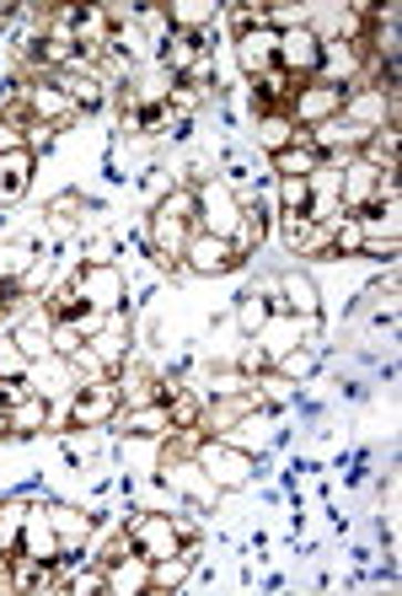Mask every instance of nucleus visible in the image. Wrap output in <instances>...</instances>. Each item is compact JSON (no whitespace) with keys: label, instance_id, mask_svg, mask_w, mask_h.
<instances>
[{"label":"nucleus","instance_id":"nucleus-16","mask_svg":"<svg viewBox=\"0 0 402 596\" xmlns=\"http://www.w3.org/2000/svg\"><path fill=\"white\" fill-rule=\"evenodd\" d=\"M188 237H194V232H188V220H177V215H167V210L151 215V247H156V258H162V264L177 269V258H183Z\"/></svg>","mask_w":402,"mask_h":596},{"label":"nucleus","instance_id":"nucleus-34","mask_svg":"<svg viewBox=\"0 0 402 596\" xmlns=\"http://www.w3.org/2000/svg\"><path fill=\"white\" fill-rule=\"evenodd\" d=\"M306 205H311L306 177H279V210H285V215H306Z\"/></svg>","mask_w":402,"mask_h":596},{"label":"nucleus","instance_id":"nucleus-14","mask_svg":"<svg viewBox=\"0 0 402 596\" xmlns=\"http://www.w3.org/2000/svg\"><path fill=\"white\" fill-rule=\"evenodd\" d=\"M386 113H398V97H386V92H349L343 97V119L370 130V135L386 130Z\"/></svg>","mask_w":402,"mask_h":596},{"label":"nucleus","instance_id":"nucleus-19","mask_svg":"<svg viewBox=\"0 0 402 596\" xmlns=\"http://www.w3.org/2000/svg\"><path fill=\"white\" fill-rule=\"evenodd\" d=\"M167 479L183 494H188V500H199V505H215V494H220L215 484H209V473H204L194 456H188V462H167Z\"/></svg>","mask_w":402,"mask_h":596},{"label":"nucleus","instance_id":"nucleus-12","mask_svg":"<svg viewBox=\"0 0 402 596\" xmlns=\"http://www.w3.org/2000/svg\"><path fill=\"white\" fill-rule=\"evenodd\" d=\"M162 43H167L162 60H167L172 75H204L209 71V43H204V33H167Z\"/></svg>","mask_w":402,"mask_h":596},{"label":"nucleus","instance_id":"nucleus-43","mask_svg":"<svg viewBox=\"0 0 402 596\" xmlns=\"http://www.w3.org/2000/svg\"><path fill=\"white\" fill-rule=\"evenodd\" d=\"M0 554H6V543H0Z\"/></svg>","mask_w":402,"mask_h":596},{"label":"nucleus","instance_id":"nucleus-37","mask_svg":"<svg viewBox=\"0 0 402 596\" xmlns=\"http://www.w3.org/2000/svg\"><path fill=\"white\" fill-rule=\"evenodd\" d=\"M118 392H124V403H156V398H162V387L151 382V377H124V382H118Z\"/></svg>","mask_w":402,"mask_h":596},{"label":"nucleus","instance_id":"nucleus-11","mask_svg":"<svg viewBox=\"0 0 402 596\" xmlns=\"http://www.w3.org/2000/svg\"><path fill=\"white\" fill-rule=\"evenodd\" d=\"M22 107H28V119H43V124H60L75 113V103L65 97V86L54 75H38L33 86H22Z\"/></svg>","mask_w":402,"mask_h":596},{"label":"nucleus","instance_id":"nucleus-9","mask_svg":"<svg viewBox=\"0 0 402 596\" xmlns=\"http://www.w3.org/2000/svg\"><path fill=\"white\" fill-rule=\"evenodd\" d=\"M236 60H241V71L252 75V81L279 71V28H247V33H236Z\"/></svg>","mask_w":402,"mask_h":596},{"label":"nucleus","instance_id":"nucleus-23","mask_svg":"<svg viewBox=\"0 0 402 596\" xmlns=\"http://www.w3.org/2000/svg\"><path fill=\"white\" fill-rule=\"evenodd\" d=\"M124 430L130 435H167L172 430V409L156 398V403H134L130 414H124Z\"/></svg>","mask_w":402,"mask_h":596},{"label":"nucleus","instance_id":"nucleus-42","mask_svg":"<svg viewBox=\"0 0 402 596\" xmlns=\"http://www.w3.org/2000/svg\"><path fill=\"white\" fill-rule=\"evenodd\" d=\"M0 435H11V409L0 403Z\"/></svg>","mask_w":402,"mask_h":596},{"label":"nucleus","instance_id":"nucleus-13","mask_svg":"<svg viewBox=\"0 0 402 596\" xmlns=\"http://www.w3.org/2000/svg\"><path fill=\"white\" fill-rule=\"evenodd\" d=\"M17 554H28L38 564H54L65 548H60V532L49 522V511H28V522H22V537H17Z\"/></svg>","mask_w":402,"mask_h":596},{"label":"nucleus","instance_id":"nucleus-27","mask_svg":"<svg viewBox=\"0 0 402 596\" xmlns=\"http://www.w3.org/2000/svg\"><path fill=\"white\" fill-rule=\"evenodd\" d=\"M49 522H54V532H60V548H75V543L92 537V516H81V511H70V505H54Z\"/></svg>","mask_w":402,"mask_h":596},{"label":"nucleus","instance_id":"nucleus-6","mask_svg":"<svg viewBox=\"0 0 402 596\" xmlns=\"http://www.w3.org/2000/svg\"><path fill=\"white\" fill-rule=\"evenodd\" d=\"M343 86H328V81H306L301 92H296V103H290V119H296V130H311V124H322V119H338L343 113Z\"/></svg>","mask_w":402,"mask_h":596},{"label":"nucleus","instance_id":"nucleus-29","mask_svg":"<svg viewBox=\"0 0 402 596\" xmlns=\"http://www.w3.org/2000/svg\"><path fill=\"white\" fill-rule=\"evenodd\" d=\"M264 237H268V215L264 210H241V226H236V237H231L236 253H252V247H264Z\"/></svg>","mask_w":402,"mask_h":596},{"label":"nucleus","instance_id":"nucleus-31","mask_svg":"<svg viewBox=\"0 0 402 596\" xmlns=\"http://www.w3.org/2000/svg\"><path fill=\"white\" fill-rule=\"evenodd\" d=\"M258 141H264L268 151H285V145H296V119H290V113H268L264 130H258Z\"/></svg>","mask_w":402,"mask_h":596},{"label":"nucleus","instance_id":"nucleus-8","mask_svg":"<svg viewBox=\"0 0 402 596\" xmlns=\"http://www.w3.org/2000/svg\"><path fill=\"white\" fill-rule=\"evenodd\" d=\"M183 264H188L194 275H231L236 264H241V253L231 247V237L194 232V237H188V247H183Z\"/></svg>","mask_w":402,"mask_h":596},{"label":"nucleus","instance_id":"nucleus-18","mask_svg":"<svg viewBox=\"0 0 402 596\" xmlns=\"http://www.w3.org/2000/svg\"><path fill=\"white\" fill-rule=\"evenodd\" d=\"M107 569V596H134V592H151V564L140 559H113V564H102Z\"/></svg>","mask_w":402,"mask_h":596},{"label":"nucleus","instance_id":"nucleus-28","mask_svg":"<svg viewBox=\"0 0 402 596\" xmlns=\"http://www.w3.org/2000/svg\"><path fill=\"white\" fill-rule=\"evenodd\" d=\"M54 81H60V86H65V97L75 107H86V113H92V107H102V97H107V86H102L97 75H54Z\"/></svg>","mask_w":402,"mask_h":596},{"label":"nucleus","instance_id":"nucleus-39","mask_svg":"<svg viewBox=\"0 0 402 596\" xmlns=\"http://www.w3.org/2000/svg\"><path fill=\"white\" fill-rule=\"evenodd\" d=\"M49 350L75 354V350H81V328H75V322H60V328H54V339H49Z\"/></svg>","mask_w":402,"mask_h":596},{"label":"nucleus","instance_id":"nucleus-38","mask_svg":"<svg viewBox=\"0 0 402 596\" xmlns=\"http://www.w3.org/2000/svg\"><path fill=\"white\" fill-rule=\"evenodd\" d=\"M268 317H274V312L264 307V296H247V301H241V312H236V322H241V333H258Z\"/></svg>","mask_w":402,"mask_h":596},{"label":"nucleus","instance_id":"nucleus-20","mask_svg":"<svg viewBox=\"0 0 402 596\" xmlns=\"http://www.w3.org/2000/svg\"><path fill=\"white\" fill-rule=\"evenodd\" d=\"M279 232H285V243H290V247L322 253V247H328V232H333V226H322V220H311V215H279Z\"/></svg>","mask_w":402,"mask_h":596},{"label":"nucleus","instance_id":"nucleus-15","mask_svg":"<svg viewBox=\"0 0 402 596\" xmlns=\"http://www.w3.org/2000/svg\"><path fill=\"white\" fill-rule=\"evenodd\" d=\"M274 296H285V312L290 317H317L322 312V301H317V280L301 275V269H285V275L274 280Z\"/></svg>","mask_w":402,"mask_h":596},{"label":"nucleus","instance_id":"nucleus-5","mask_svg":"<svg viewBox=\"0 0 402 596\" xmlns=\"http://www.w3.org/2000/svg\"><path fill=\"white\" fill-rule=\"evenodd\" d=\"M118 409H124L118 382H113V377H97L92 387H81V392H75V403H70V424H75V430H92V424H107Z\"/></svg>","mask_w":402,"mask_h":596},{"label":"nucleus","instance_id":"nucleus-2","mask_svg":"<svg viewBox=\"0 0 402 596\" xmlns=\"http://www.w3.org/2000/svg\"><path fill=\"white\" fill-rule=\"evenodd\" d=\"M194 462L209 473V484H215V490H241V484L258 473V467H252V456L236 452V446H226V441H215V435L194 446Z\"/></svg>","mask_w":402,"mask_h":596},{"label":"nucleus","instance_id":"nucleus-17","mask_svg":"<svg viewBox=\"0 0 402 596\" xmlns=\"http://www.w3.org/2000/svg\"><path fill=\"white\" fill-rule=\"evenodd\" d=\"M33 188V151H6L0 156V205H17L22 194Z\"/></svg>","mask_w":402,"mask_h":596},{"label":"nucleus","instance_id":"nucleus-7","mask_svg":"<svg viewBox=\"0 0 402 596\" xmlns=\"http://www.w3.org/2000/svg\"><path fill=\"white\" fill-rule=\"evenodd\" d=\"M75 290H81V301L92 307V312H118L124 307V275L113 269V264H92V269H81L75 275Z\"/></svg>","mask_w":402,"mask_h":596},{"label":"nucleus","instance_id":"nucleus-3","mask_svg":"<svg viewBox=\"0 0 402 596\" xmlns=\"http://www.w3.org/2000/svg\"><path fill=\"white\" fill-rule=\"evenodd\" d=\"M317 65H322V33L317 28H279V71L296 75V81H317Z\"/></svg>","mask_w":402,"mask_h":596},{"label":"nucleus","instance_id":"nucleus-10","mask_svg":"<svg viewBox=\"0 0 402 596\" xmlns=\"http://www.w3.org/2000/svg\"><path fill=\"white\" fill-rule=\"evenodd\" d=\"M199 194V220L209 237H236V226H241V205H236L231 188H220V183H209V188H194Z\"/></svg>","mask_w":402,"mask_h":596},{"label":"nucleus","instance_id":"nucleus-40","mask_svg":"<svg viewBox=\"0 0 402 596\" xmlns=\"http://www.w3.org/2000/svg\"><path fill=\"white\" fill-rule=\"evenodd\" d=\"M75 210H81V199H75V194L54 199V226H70V220H75Z\"/></svg>","mask_w":402,"mask_h":596},{"label":"nucleus","instance_id":"nucleus-33","mask_svg":"<svg viewBox=\"0 0 402 596\" xmlns=\"http://www.w3.org/2000/svg\"><path fill=\"white\" fill-rule=\"evenodd\" d=\"M28 366H33V360L17 350V339L6 333V339H0V382H22V377H28Z\"/></svg>","mask_w":402,"mask_h":596},{"label":"nucleus","instance_id":"nucleus-26","mask_svg":"<svg viewBox=\"0 0 402 596\" xmlns=\"http://www.w3.org/2000/svg\"><path fill=\"white\" fill-rule=\"evenodd\" d=\"M43 424H49V403H43L38 392H28V398L11 403V435H38Z\"/></svg>","mask_w":402,"mask_h":596},{"label":"nucleus","instance_id":"nucleus-1","mask_svg":"<svg viewBox=\"0 0 402 596\" xmlns=\"http://www.w3.org/2000/svg\"><path fill=\"white\" fill-rule=\"evenodd\" d=\"M398 194V177L375 162H343V215H365V210H381L392 205Z\"/></svg>","mask_w":402,"mask_h":596},{"label":"nucleus","instance_id":"nucleus-35","mask_svg":"<svg viewBox=\"0 0 402 596\" xmlns=\"http://www.w3.org/2000/svg\"><path fill=\"white\" fill-rule=\"evenodd\" d=\"M65 592H75V596H97V592H107V569H102V564H86L81 575H65Z\"/></svg>","mask_w":402,"mask_h":596},{"label":"nucleus","instance_id":"nucleus-36","mask_svg":"<svg viewBox=\"0 0 402 596\" xmlns=\"http://www.w3.org/2000/svg\"><path fill=\"white\" fill-rule=\"evenodd\" d=\"M156 210H167V215H177V220L194 226V220H199V194H194V188H177V194H167Z\"/></svg>","mask_w":402,"mask_h":596},{"label":"nucleus","instance_id":"nucleus-25","mask_svg":"<svg viewBox=\"0 0 402 596\" xmlns=\"http://www.w3.org/2000/svg\"><path fill=\"white\" fill-rule=\"evenodd\" d=\"M124 350H130V333H124V322H118V317H107L97 333H92V354H97L102 366L113 371V366L124 360Z\"/></svg>","mask_w":402,"mask_h":596},{"label":"nucleus","instance_id":"nucleus-22","mask_svg":"<svg viewBox=\"0 0 402 596\" xmlns=\"http://www.w3.org/2000/svg\"><path fill=\"white\" fill-rule=\"evenodd\" d=\"M322 167V156L301 141V130H296V145H285V151H274V173L279 177H311Z\"/></svg>","mask_w":402,"mask_h":596},{"label":"nucleus","instance_id":"nucleus-24","mask_svg":"<svg viewBox=\"0 0 402 596\" xmlns=\"http://www.w3.org/2000/svg\"><path fill=\"white\" fill-rule=\"evenodd\" d=\"M220 11L209 6V0H172L167 6V28L172 33H199L204 22H215Z\"/></svg>","mask_w":402,"mask_h":596},{"label":"nucleus","instance_id":"nucleus-41","mask_svg":"<svg viewBox=\"0 0 402 596\" xmlns=\"http://www.w3.org/2000/svg\"><path fill=\"white\" fill-rule=\"evenodd\" d=\"M6 151H22V135H17V124H0V156Z\"/></svg>","mask_w":402,"mask_h":596},{"label":"nucleus","instance_id":"nucleus-4","mask_svg":"<svg viewBox=\"0 0 402 596\" xmlns=\"http://www.w3.org/2000/svg\"><path fill=\"white\" fill-rule=\"evenodd\" d=\"M183 548V526L172 516H145V522L130 526V554H140L145 564H162Z\"/></svg>","mask_w":402,"mask_h":596},{"label":"nucleus","instance_id":"nucleus-21","mask_svg":"<svg viewBox=\"0 0 402 596\" xmlns=\"http://www.w3.org/2000/svg\"><path fill=\"white\" fill-rule=\"evenodd\" d=\"M11 339H17V350L28 354V360H38V354H49L54 322H49V312H33V317H22V322L11 328Z\"/></svg>","mask_w":402,"mask_h":596},{"label":"nucleus","instance_id":"nucleus-32","mask_svg":"<svg viewBox=\"0 0 402 596\" xmlns=\"http://www.w3.org/2000/svg\"><path fill=\"white\" fill-rule=\"evenodd\" d=\"M86 312H92V307L81 301V290H75V280H70L65 290L54 296V301H49V317H54V322H81Z\"/></svg>","mask_w":402,"mask_h":596},{"label":"nucleus","instance_id":"nucleus-30","mask_svg":"<svg viewBox=\"0 0 402 596\" xmlns=\"http://www.w3.org/2000/svg\"><path fill=\"white\" fill-rule=\"evenodd\" d=\"M28 511H33L28 500H6V505H0V543H6V554L17 548V537H22V522H28Z\"/></svg>","mask_w":402,"mask_h":596}]
</instances>
